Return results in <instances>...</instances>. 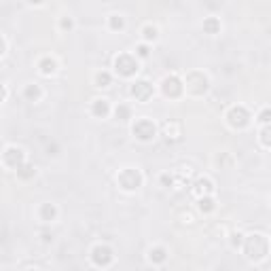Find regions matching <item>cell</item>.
I'll use <instances>...</instances> for the list:
<instances>
[{
	"label": "cell",
	"instance_id": "obj_1",
	"mask_svg": "<svg viewBox=\"0 0 271 271\" xmlns=\"http://www.w3.org/2000/svg\"><path fill=\"white\" fill-rule=\"evenodd\" d=\"M244 252H246V256L250 258V261H258V258H265L267 256V250H269V246H267V238L261 233H252V235H248V238L244 239Z\"/></svg>",
	"mask_w": 271,
	"mask_h": 271
},
{
	"label": "cell",
	"instance_id": "obj_2",
	"mask_svg": "<svg viewBox=\"0 0 271 271\" xmlns=\"http://www.w3.org/2000/svg\"><path fill=\"white\" fill-rule=\"evenodd\" d=\"M140 70V64H138V55L131 53H121L114 57V72L119 77H134V74Z\"/></svg>",
	"mask_w": 271,
	"mask_h": 271
},
{
	"label": "cell",
	"instance_id": "obj_3",
	"mask_svg": "<svg viewBox=\"0 0 271 271\" xmlns=\"http://www.w3.org/2000/svg\"><path fill=\"white\" fill-rule=\"evenodd\" d=\"M117 180H119V184H121V189H123V191H138V189L142 187L144 178L140 174V170L123 168V170H121V174L117 176Z\"/></svg>",
	"mask_w": 271,
	"mask_h": 271
},
{
	"label": "cell",
	"instance_id": "obj_4",
	"mask_svg": "<svg viewBox=\"0 0 271 271\" xmlns=\"http://www.w3.org/2000/svg\"><path fill=\"white\" fill-rule=\"evenodd\" d=\"M131 131H134V136L138 138V140L148 142V140H153L155 138V134H157V125H155L151 119L142 117V119H138L136 123L131 125Z\"/></svg>",
	"mask_w": 271,
	"mask_h": 271
},
{
	"label": "cell",
	"instance_id": "obj_5",
	"mask_svg": "<svg viewBox=\"0 0 271 271\" xmlns=\"http://www.w3.org/2000/svg\"><path fill=\"white\" fill-rule=\"evenodd\" d=\"M161 91H163L165 97L176 100V97H180L184 94V83L176 77V74H168V77L161 80Z\"/></svg>",
	"mask_w": 271,
	"mask_h": 271
},
{
	"label": "cell",
	"instance_id": "obj_6",
	"mask_svg": "<svg viewBox=\"0 0 271 271\" xmlns=\"http://www.w3.org/2000/svg\"><path fill=\"white\" fill-rule=\"evenodd\" d=\"M227 121L233 129H244V128H248V123H250V114H248L244 106H233L231 111L227 112Z\"/></svg>",
	"mask_w": 271,
	"mask_h": 271
},
{
	"label": "cell",
	"instance_id": "obj_7",
	"mask_svg": "<svg viewBox=\"0 0 271 271\" xmlns=\"http://www.w3.org/2000/svg\"><path fill=\"white\" fill-rule=\"evenodd\" d=\"M112 258H114V255L106 244H97V246H94V250H91V261H94V265H97V267H108V265L112 263Z\"/></svg>",
	"mask_w": 271,
	"mask_h": 271
},
{
	"label": "cell",
	"instance_id": "obj_8",
	"mask_svg": "<svg viewBox=\"0 0 271 271\" xmlns=\"http://www.w3.org/2000/svg\"><path fill=\"white\" fill-rule=\"evenodd\" d=\"M2 161H4L7 168L17 170L21 163H26V153L17 146H7V151H4V155H2Z\"/></svg>",
	"mask_w": 271,
	"mask_h": 271
},
{
	"label": "cell",
	"instance_id": "obj_9",
	"mask_svg": "<svg viewBox=\"0 0 271 271\" xmlns=\"http://www.w3.org/2000/svg\"><path fill=\"white\" fill-rule=\"evenodd\" d=\"M153 94H155V89L148 80H136V83L131 85V96H134L138 102H148L153 97Z\"/></svg>",
	"mask_w": 271,
	"mask_h": 271
},
{
	"label": "cell",
	"instance_id": "obj_10",
	"mask_svg": "<svg viewBox=\"0 0 271 271\" xmlns=\"http://www.w3.org/2000/svg\"><path fill=\"white\" fill-rule=\"evenodd\" d=\"M91 114L97 119H106L108 114H111V102L106 100V97H97L91 104Z\"/></svg>",
	"mask_w": 271,
	"mask_h": 271
},
{
	"label": "cell",
	"instance_id": "obj_11",
	"mask_svg": "<svg viewBox=\"0 0 271 271\" xmlns=\"http://www.w3.org/2000/svg\"><path fill=\"white\" fill-rule=\"evenodd\" d=\"M212 191H214V184H212L210 178H199V180L195 182V187H193V193L197 195V197H204V195H212Z\"/></svg>",
	"mask_w": 271,
	"mask_h": 271
},
{
	"label": "cell",
	"instance_id": "obj_12",
	"mask_svg": "<svg viewBox=\"0 0 271 271\" xmlns=\"http://www.w3.org/2000/svg\"><path fill=\"white\" fill-rule=\"evenodd\" d=\"M38 216H40L43 223H53L57 218V207L53 204H43L40 210H38Z\"/></svg>",
	"mask_w": 271,
	"mask_h": 271
},
{
	"label": "cell",
	"instance_id": "obj_13",
	"mask_svg": "<svg viewBox=\"0 0 271 271\" xmlns=\"http://www.w3.org/2000/svg\"><path fill=\"white\" fill-rule=\"evenodd\" d=\"M38 70L43 72V74H47V77H51V74H55L57 70V62L53 60V57H43V60L38 62Z\"/></svg>",
	"mask_w": 271,
	"mask_h": 271
},
{
	"label": "cell",
	"instance_id": "obj_14",
	"mask_svg": "<svg viewBox=\"0 0 271 271\" xmlns=\"http://www.w3.org/2000/svg\"><path fill=\"white\" fill-rule=\"evenodd\" d=\"M165 258H168V250H165V248L157 246V248H151V250H148V261L155 265L165 263Z\"/></svg>",
	"mask_w": 271,
	"mask_h": 271
},
{
	"label": "cell",
	"instance_id": "obj_15",
	"mask_svg": "<svg viewBox=\"0 0 271 271\" xmlns=\"http://www.w3.org/2000/svg\"><path fill=\"white\" fill-rule=\"evenodd\" d=\"M24 97L28 102H38L40 97H43V89L38 87V85H26V89H24Z\"/></svg>",
	"mask_w": 271,
	"mask_h": 271
},
{
	"label": "cell",
	"instance_id": "obj_16",
	"mask_svg": "<svg viewBox=\"0 0 271 271\" xmlns=\"http://www.w3.org/2000/svg\"><path fill=\"white\" fill-rule=\"evenodd\" d=\"M15 172H17V178H21V180H30L32 176H36V168L30 163H21Z\"/></svg>",
	"mask_w": 271,
	"mask_h": 271
},
{
	"label": "cell",
	"instance_id": "obj_17",
	"mask_svg": "<svg viewBox=\"0 0 271 271\" xmlns=\"http://www.w3.org/2000/svg\"><path fill=\"white\" fill-rule=\"evenodd\" d=\"M94 83H96V87H111V83H112V74L111 72H96V77H94Z\"/></svg>",
	"mask_w": 271,
	"mask_h": 271
},
{
	"label": "cell",
	"instance_id": "obj_18",
	"mask_svg": "<svg viewBox=\"0 0 271 271\" xmlns=\"http://www.w3.org/2000/svg\"><path fill=\"white\" fill-rule=\"evenodd\" d=\"M204 32L206 34H218L221 32V19H216V17H207L204 21Z\"/></svg>",
	"mask_w": 271,
	"mask_h": 271
},
{
	"label": "cell",
	"instance_id": "obj_19",
	"mask_svg": "<svg viewBox=\"0 0 271 271\" xmlns=\"http://www.w3.org/2000/svg\"><path fill=\"white\" fill-rule=\"evenodd\" d=\"M199 210L204 212V214H210V212H214V207H216V204H214V199L210 197V195H204V197H199Z\"/></svg>",
	"mask_w": 271,
	"mask_h": 271
},
{
	"label": "cell",
	"instance_id": "obj_20",
	"mask_svg": "<svg viewBox=\"0 0 271 271\" xmlns=\"http://www.w3.org/2000/svg\"><path fill=\"white\" fill-rule=\"evenodd\" d=\"M163 131L168 138H172V140H178V138H180V123H174V121H172V123H165Z\"/></svg>",
	"mask_w": 271,
	"mask_h": 271
},
{
	"label": "cell",
	"instance_id": "obj_21",
	"mask_svg": "<svg viewBox=\"0 0 271 271\" xmlns=\"http://www.w3.org/2000/svg\"><path fill=\"white\" fill-rule=\"evenodd\" d=\"M142 38H144V43H151V40H157L159 38V30H157V26H144V30H142Z\"/></svg>",
	"mask_w": 271,
	"mask_h": 271
},
{
	"label": "cell",
	"instance_id": "obj_22",
	"mask_svg": "<svg viewBox=\"0 0 271 271\" xmlns=\"http://www.w3.org/2000/svg\"><path fill=\"white\" fill-rule=\"evenodd\" d=\"M108 26H111V30L121 32V30L125 28V19H123V15H111V17H108Z\"/></svg>",
	"mask_w": 271,
	"mask_h": 271
},
{
	"label": "cell",
	"instance_id": "obj_23",
	"mask_svg": "<svg viewBox=\"0 0 271 271\" xmlns=\"http://www.w3.org/2000/svg\"><path fill=\"white\" fill-rule=\"evenodd\" d=\"M114 114H117L119 121H128V119H131V108L128 104H119V106L114 108Z\"/></svg>",
	"mask_w": 271,
	"mask_h": 271
},
{
	"label": "cell",
	"instance_id": "obj_24",
	"mask_svg": "<svg viewBox=\"0 0 271 271\" xmlns=\"http://www.w3.org/2000/svg\"><path fill=\"white\" fill-rule=\"evenodd\" d=\"M256 121L258 123H263V125H271V108H265V111L258 112Z\"/></svg>",
	"mask_w": 271,
	"mask_h": 271
},
{
	"label": "cell",
	"instance_id": "obj_25",
	"mask_svg": "<svg viewBox=\"0 0 271 271\" xmlns=\"http://www.w3.org/2000/svg\"><path fill=\"white\" fill-rule=\"evenodd\" d=\"M261 142H263L267 148H271V125H267V128L261 131Z\"/></svg>",
	"mask_w": 271,
	"mask_h": 271
},
{
	"label": "cell",
	"instance_id": "obj_26",
	"mask_svg": "<svg viewBox=\"0 0 271 271\" xmlns=\"http://www.w3.org/2000/svg\"><path fill=\"white\" fill-rule=\"evenodd\" d=\"M136 55H138V57H142V60H146V57L151 55V49H148V45H146V43L138 45V47H136Z\"/></svg>",
	"mask_w": 271,
	"mask_h": 271
},
{
	"label": "cell",
	"instance_id": "obj_27",
	"mask_svg": "<svg viewBox=\"0 0 271 271\" xmlns=\"http://www.w3.org/2000/svg\"><path fill=\"white\" fill-rule=\"evenodd\" d=\"M231 238H233V239H231L233 248H241V246H244V239H246V238H244V235H241V233H233Z\"/></svg>",
	"mask_w": 271,
	"mask_h": 271
},
{
	"label": "cell",
	"instance_id": "obj_28",
	"mask_svg": "<svg viewBox=\"0 0 271 271\" xmlns=\"http://www.w3.org/2000/svg\"><path fill=\"white\" fill-rule=\"evenodd\" d=\"M60 28H62V30H72V28H74V21L70 19V17H62Z\"/></svg>",
	"mask_w": 271,
	"mask_h": 271
},
{
	"label": "cell",
	"instance_id": "obj_29",
	"mask_svg": "<svg viewBox=\"0 0 271 271\" xmlns=\"http://www.w3.org/2000/svg\"><path fill=\"white\" fill-rule=\"evenodd\" d=\"M28 2H30V4H40L43 0H28Z\"/></svg>",
	"mask_w": 271,
	"mask_h": 271
}]
</instances>
